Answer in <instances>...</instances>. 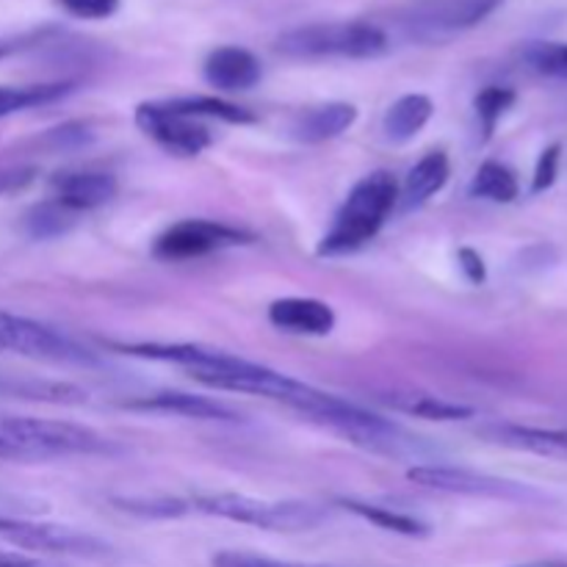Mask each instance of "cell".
Listing matches in <instances>:
<instances>
[{
  "instance_id": "obj_1",
  "label": "cell",
  "mask_w": 567,
  "mask_h": 567,
  "mask_svg": "<svg viewBox=\"0 0 567 567\" xmlns=\"http://www.w3.org/2000/svg\"><path fill=\"white\" fill-rule=\"evenodd\" d=\"M396 177L385 169L371 172L363 181L354 183V188L343 199L341 208H338L332 227L324 233L316 252L321 258H338V255L358 252L360 247H365L382 230V225L396 210Z\"/></svg>"
},
{
  "instance_id": "obj_2",
  "label": "cell",
  "mask_w": 567,
  "mask_h": 567,
  "mask_svg": "<svg viewBox=\"0 0 567 567\" xmlns=\"http://www.w3.org/2000/svg\"><path fill=\"white\" fill-rule=\"evenodd\" d=\"M297 413H302L305 419L324 426V430L336 432V435L347 437L349 443L365 449V452L385 454V457H413V454L424 452V443L410 435L396 421L371 413V410L347 402L341 396H332L327 391H321L313 402L299 408Z\"/></svg>"
},
{
  "instance_id": "obj_3",
  "label": "cell",
  "mask_w": 567,
  "mask_h": 567,
  "mask_svg": "<svg viewBox=\"0 0 567 567\" xmlns=\"http://www.w3.org/2000/svg\"><path fill=\"white\" fill-rule=\"evenodd\" d=\"M388 48H391L388 33L363 20L310 22V25L288 28L275 39L277 53L297 61H365L388 53Z\"/></svg>"
},
{
  "instance_id": "obj_4",
  "label": "cell",
  "mask_w": 567,
  "mask_h": 567,
  "mask_svg": "<svg viewBox=\"0 0 567 567\" xmlns=\"http://www.w3.org/2000/svg\"><path fill=\"white\" fill-rule=\"evenodd\" d=\"M192 507L194 513L264 532H310L327 520V509L313 502H266L241 493H205L192 498Z\"/></svg>"
},
{
  "instance_id": "obj_5",
  "label": "cell",
  "mask_w": 567,
  "mask_h": 567,
  "mask_svg": "<svg viewBox=\"0 0 567 567\" xmlns=\"http://www.w3.org/2000/svg\"><path fill=\"white\" fill-rule=\"evenodd\" d=\"M0 435L22 454V457H94V454H116V443L100 435L92 426L72 421L50 419H14L0 421Z\"/></svg>"
},
{
  "instance_id": "obj_6",
  "label": "cell",
  "mask_w": 567,
  "mask_h": 567,
  "mask_svg": "<svg viewBox=\"0 0 567 567\" xmlns=\"http://www.w3.org/2000/svg\"><path fill=\"white\" fill-rule=\"evenodd\" d=\"M0 349L20 354V358L39 360V363L78 365V369L100 365L97 352L78 343L64 330L31 319V316L11 313V310H0Z\"/></svg>"
},
{
  "instance_id": "obj_7",
  "label": "cell",
  "mask_w": 567,
  "mask_h": 567,
  "mask_svg": "<svg viewBox=\"0 0 567 567\" xmlns=\"http://www.w3.org/2000/svg\"><path fill=\"white\" fill-rule=\"evenodd\" d=\"M502 6L504 0H419L402 14V28L415 42H449L482 25Z\"/></svg>"
},
{
  "instance_id": "obj_8",
  "label": "cell",
  "mask_w": 567,
  "mask_h": 567,
  "mask_svg": "<svg viewBox=\"0 0 567 567\" xmlns=\"http://www.w3.org/2000/svg\"><path fill=\"white\" fill-rule=\"evenodd\" d=\"M0 537L22 551L55 554V557H78V559H105L114 554V548L89 532H78L72 526L44 524V520L11 518L0 515Z\"/></svg>"
},
{
  "instance_id": "obj_9",
  "label": "cell",
  "mask_w": 567,
  "mask_h": 567,
  "mask_svg": "<svg viewBox=\"0 0 567 567\" xmlns=\"http://www.w3.org/2000/svg\"><path fill=\"white\" fill-rule=\"evenodd\" d=\"M252 241V233L241 227L225 225L214 219H183L166 227L153 244V258L164 264H183V260H199L221 249L238 247Z\"/></svg>"
},
{
  "instance_id": "obj_10",
  "label": "cell",
  "mask_w": 567,
  "mask_h": 567,
  "mask_svg": "<svg viewBox=\"0 0 567 567\" xmlns=\"http://www.w3.org/2000/svg\"><path fill=\"white\" fill-rule=\"evenodd\" d=\"M408 480L413 485L426 487V491L452 493V496H474V498H507V502H526L537 493L526 485L504 476L482 474V471L463 468V465H441L424 463L408 468Z\"/></svg>"
},
{
  "instance_id": "obj_11",
  "label": "cell",
  "mask_w": 567,
  "mask_h": 567,
  "mask_svg": "<svg viewBox=\"0 0 567 567\" xmlns=\"http://www.w3.org/2000/svg\"><path fill=\"white\" fill-rule=\"evenodd\" d=\"M136 127L147 138H153L164 153L177 158H194L214 144L208 125L203 120H192L172 111L164 100L136 105Z\"/></svg>"
},
{
  "instance_id": "obj_12",
  "label": "cell",
  "mask_w": 567,
  "mask_h": 567,
  "mask_svg": "<svg viewBox=\"0 0 567 567\" xmlns=\"http://www.w3.org/2000/svg\"><path fill=\"white\" fill-rule=\"evenodd\" d=\"M50 192H53L55 203L81 216L86 210H97L109 205L120 192V183L105 169H70L53 175Z\"/></svg>"
},
{
  "instance_id": "obj_13",
  "label": "cell",
  "mask_w": 567,
  "mask_h": 567,
  "mask_svg": "<svg viewBox=\"0 0 567 567\" xmlns=\"http://www.w3.org/2000/svg\"><path fill=\"white\" fill-rule=\"evenodd\" d=\"M203 75L219 92H247V89L258 86V81L264 78V66L252 50L238 48V44H221L208 53Z\"/></svg>"
},
{
  "instance_id": "obj_14",
  "label": "cell",
  "mask_w": 567,
  "mask_h": 567,
  "mask_svg": "<svg viewBox=\"0 0 567 567\" xmlns=\"http://www.w3.org/2000/svg\"><path fill=\"white\" fill-rule=\"evenodd\" d=\"M269 321L280 332L324 338L336 330V310L313 297H286L269 305Z\"/></svg>"
},
{
  "instance_id": "obj_15",
  "label": "cell",
  "mask_w": 567,
  "mask_h": 567,
  "mask_svg": "<svg viewBox=\"0 0 567 567\" xmlns=\"http://www.w3.org/2000/svg\"><path fill=\"white\" fill-rule=\"evenodd\" d=\"M125 408L131 410H147V413H164V415H181V419L194 421H216V424H236L241 421V413H236L227 404L216 402V399L197 396V393L183 391H161L153 396H142L127 402Z\"/></svg>"
},
{
  "instance_id": "obj_16",
  "label": "cell",
  "mask_w": 567,
  "mask_h": 567,
  "mask_svg": "<svg viewBox=\"0 0 567 567\" xmlns=\"http://www.w3.org/2000/svg\"><path fill=\"white\" fill-rule=\"evenodd\" d=\"M493 446L513 449V452L537 454L548 460H567V430H546V426L524 424H485L480 430Z\"/></svg>"
},
{
  "instance_id": "obj_17",
  "label": "cell",
  "mask_w": 567,
  "mask_h": 567,
  "mask_svg": "<svg viewBox=\"0 0 567 567\" xmlns=\"http://www.w3.org/2000/svg\"><path fill=\"white\" fill-rule=\"evenodd\" d=\"M358 122V109L352 103H321L313 109H305L291 122V138L299 144H324L343 136L349 127Z\"/></svg>"
},
{
  "instance_id": "obj_18",
  "label": "cell",
  "mask_w": 567,
  "mask_h": 567,
  "mask_svg": "<svg viewBox=\"0 0 567 567\" xmlns=\"http://www.w3.org/2000/svg\"><path fill=\"white\" fill-rule=\"evenodd\" d=\"M452 175V164H449V155L443 150H432L426 153L413 169L404 177L402 188H399V208L413 210L421 208L424 203H430L437 192H443V186L449 183Z\"/></svg>"
},
{
  "instance_id": "obj_19",
  "label": "cell",
  "mask_w": 567,
  "mask_h": 567,
  "mask_svg": "<svg viewBox=\"0 0 567 567\" xmlns=\"http://www.w3.org/2000/svg\"><path fill=\"white\" fill-rule=\"evenodd\" d=\"M0 396L28 399V402L64 404V408H81L89 402V391L81 385L61 380H37V377L0 374Z\"/></svg>"
},
{
  "instance_id": "obj_20",
  "label": "cell",
  "mask_w": 567,
  "mask_h": 567,
  "mask_svg": "<svg viewBox=\"0 0 567 567\" xmlns=\"http://www.w3.org/2000/svg\"><path fill=\"white\" fill-rule=\"evenodd\" d=\"M432 114H435V103H432L430 94H402L382 116V133L391 144H408L424 131Z\"/></svg>"
},
{
  "instance_id": "obj_21",
  "label": "cell",
  "mask_w": 567,
  "mask_h": 567,
  "mask_svg": "<svg viewBox=\"0 0 567 567\" xmlns=\"http://www.w3.org/2000/svg\"><path fill=\"white\" fill-rule=\"evenodd\" d=\"M75 92V81H37V83H0V120L22 111L53 105Z\"/></svg>"
},
{
  "instance_id": "obj_22",
  "label": "cell",
  "mask_w": 567,
  "mask_h": 567,
  "mask_svg": "<svg viewBox=\"0 0 567 567\" xmlns=\"http://www.w3.org/2000/svg\"><path fill=\"white\" fill-rule=\"evenodd\" d=\"M382 402L396 410V413L426 421H465L474 415V408H468V404L432 396V393H388V396H382Z\"/></svg>"
},
{
  "instance_id": "obj_23",
  "label": "cell",
  "mask_w": 567,
  "mask_h": 567,
  "mask_svg": "<svg viewBox=\"0 0 567 567\" xmlns=\"http://www.w3.org/2000/svg\"><path fill=\"white\" fill-rule=\"evenodd\" d=\"M338 507H343L347 513L358 515V518L369 520L374 524L377 529L393 532V535L402 537H430V526L424 524L421 518L408 513H399L393 507H382V504H371V502H360V498H338Z\"/></svg>"
},
{
  "instance_id": "obj_24",
  "label": "cell",
  "mask_w": 567,
  "mask_h": 567,
  "mask_svg": "<svg viewBox=\"0 0 567 567\" xmlns=\"http://www.w3.org/2000/svg\"><path fill=\"white\" fill-rule=\"evenodd\" d=\"M164 103L177 114L192 116V120H219L230 122V125H252V122H258V116L244 109V105L210 97V94H186V97H169Z\"/></svg>"
},
{
  "instance_id": "obj_25",
  "label": "cell",
  "mask_w": 567,
  "mask_h": 567,
  "mask_svg": "<svg viewBox=\"0 0 567 567\" xmlns=\"http://www.w3.org/2000/svg\"><path fill=\"white\" fill-rule=\"evenodd\" d=\"M468 194L476 199H487V203L507 205L513 199H518L520 183L518 175L509 169L502 161H485V164L476 169L474 181H471Z\"/></svg>"
},
{
  "instance_id": "obj_26",
  "label": "cell",
  "mask_w": 567,
  "mask_h": 567,
  "mask_svg": "<svg viewBox=\"0 0 567 567\" xmlns=\"http://www.w3.org/2000/svg\"><path fill=\"white\" fill-rule=\"evenodd\" d=\"M78 225V214L66 210L55 199H44V203L33 205L25 216H22V233L33 241H50V238H61Z\"/></svg>"
},
{
  "instance_id": "obj_27",
  "label": "cell",
  "mask_w": 567,
  "mask_h": 567,
  "mask_svg": "<svg viewBox=\"0 0 567 567\" xmlns=\"http://www.w3.org/2000/svg\"><path fill=\"white\" fill-rule=\"evenodd\" d=\"M111 504H114L120 513L136 515V518L144 520H175L194 513L192 502L172 496H114Z\"/></svg>"
},
{
  "instance_id": "obj_28",
  "label": "cell",
  "mask_w": 567,
  "mask_h": 567,
  "mask_svg": "<svg viewBox=\"0 0 567 567\" xmlns=\"http://www.w3.org/2000/svg\"><path fill=\"white\" fill-rule=\"evenodd\" d=\"M515 92L509 86H485L474 100L476 120L482 127V142H491L502 116L513 109Z\"/></svg>"
},
{
  "instance_id": "obj_29",
  "label": "cell",
  "mask_w": 567,
  "mask_h": 567,
  "mask_svg": "<svg viewBox=\"0 0 567 567\" xmlns=\"http://www.w3.org/2000/svg\"><path fill=\"white\" fill-rule=\"evenodd\" d=\"M524 61L529 70L546 78H563L567 81V42H529L524 48Z\"/></svg>"
},
{
  "instance_id": "obj_30",
  "label": "cell",
  "mask_w": 567,
  "mask_h": 567,
  "mask_svg": "<svg viewBox=\"0 0 567 567\" xmlns=\"http://www.w3.org/2000/svg\"><path fill=\"white\" fill-rule=\"evenodd\" d=\"M94 142V131L86 122H64L59 127H50L44 136L37 138L39 147L48 153H72V150H83Z\"/></svg>"
},
{
  "instance_id": "obj_31",
  "label": "cell",
  "mask_w": 567,
  "mask_h": 567,
  "mask_svg": "<svg viewBox=\"0 0 567 567\" xmlns=\"http://www.w3.org/2000/svg\"><path fill=\"white\" fill-rule=\"evenodd\" d=\"M214 567H330V565L288 563V559H271V557H260V554H247V551H219L214 557Z\"/></svg>"
},
{
  "instance_id": "obj_32",
  "label": "cell",
  "mask_w": 567,
  "mask_h": 567,
  "mask_svg": "<svg viewBox=\"0 0 567 567\" xmlns=\"http://www.w3.org/2000/svg\"><path fill=\"white\" fill-rule=\"evenodd\" d=\"M55 3L78 20H109L120 11L122 0H55Z\"/></svg>"
},
{
  "instance_id": "obj_33",
  "label": "cell",
  "mask_w": 567,
  "mask_h": 567,
  "mask_svg": "<svg viewBox=\"0 0 567 567\" xmlns=\"http://www.w3.org/2000/svg\"><path fill=\"white\" fill-rule=\"evenodd\" d=\"M559 155H563V147H559V144H551V147L543 150L540 161H537V166H535L532 192L540 194V192H548V188L554 186V181H557V175H559Z\"/></svg>"
},
{
  "instance_id": "obj_34",
  "label": "cell",
  "mask_w": 567,
  "mask_h": 567,
  "mask_svg": "<svg viewBox=\"0 0 567 567\" xmlns=\"http://www.w3.org/2000/svg\"><path fill=\"white\" fill-rule=\"evenodd\" d=\"M53 28H37V31H22V33H9V37H0V59H9V55L22 53V50H31L37 44L48 42L53 37Z\"/></svg>"
},
{
  "instance_id": "obj_35",
  "label": "cell",
  "mask_w": 567,
  "mask_h": 567,
  "mask_svg": "<svg viewBox=\"0 0 567 567\" xmlns=\"http://www.w3.org/2000/svg\"><path fill=\"white\" fill-rule=\"evenodd\" d=\"M37 175H39L37 166H28V164L0 166V197L25 192V188L37 181Z\"/></svg>"
},
{
  "instance_id": "obj_36",
  "label": "cell",
  "mask_w": 567,
  "mask_h": 567,
  "mask_svg": "<svg viewBox=\"0 0 567 567\" xmlns=\"http://www.w3.org/2000/svg\"><path fill=\"white\" fill-rule=\"evenodd\" d=\"M457 260H460V269H463V275L468 277V282H474V286H482V282L487 280L485 260H482V255L476 252V249L463 247L457 252Z\"/></svg>"
},
{
  "instance_id": "obj_37",
  "label": "cell",
  "mask_w": 567,
  "mask_h": 567,
  "mask_svg": "<svg viewBox=\"0 0 567 567\" xmlns=\"http://www.w3.org/2000/svg\"><path fill=\"white\" fill-rule=\"evenodd\" d=\"M0 567H44L39 559L25 557V554H9L0 551Z\"/></svg>"
},
{
  "instance_id": "obj_38",
  "label": "cell",
  "mask_w": 567,
  "mask_h": 567,
  "mask_svg": "<svg viewBox=\"0 0 567 567\" xmlns=\"http://www.w3.org/2000/svg\"><path fill=\"white\" fill-rule=\"evenodd\" d=\"M546 567H567V563H548Z\"/></svg>"
}]
</instances>
